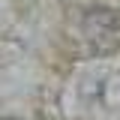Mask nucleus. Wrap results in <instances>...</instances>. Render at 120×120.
<instances>
[{
  "label": "nucleus",
  "mask_w": 120,
  "mask_h": 120,
  "mask_svg": "<svg viewBox=\"0 0 120 120\" xmlns=\"http://www.w3.org/2000/svg\"><path fill=\"white\" fill-rule=\"evenodd\" d=\"M84 33L96 54H111L120 48V12L93 9L84 18Z\"/></svg>",
  "instance_id": "1"
}]
</instances>
